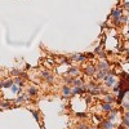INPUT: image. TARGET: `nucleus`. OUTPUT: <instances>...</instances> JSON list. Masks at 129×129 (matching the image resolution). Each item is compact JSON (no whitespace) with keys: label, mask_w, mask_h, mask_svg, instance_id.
<instances>
[{"label":"nucleus","mask_w":129,"mask_h":129,"mask_svg":"<svg viewBox=\"0 0 129 129\" xmlns=\"http://www.w3.org/2000/svg\"><path fill=\"white\" fill-rule=\"evenodd\" d=\"M30 112L34 115V117L36 119V121H40V116H39V112H37V111H35L34 109H30Z\"/></svg>","instance_id":"obj_15"},{"label":"nucleus","mask_w":129,"mask_h":129,"mask_svg":"<svg viewBox=\"0 0 129 129\" xmlns=\"http://www.w3.org/2000/svg\"><path fill=\"white\" fill-rule=\"evenodd\" d=\"M88 129H89V128H88ZM90 129H97V128H90Z\"/></svg>","instance_id":"obj_30"},{"label":"nucleus","mask_w":129,"mask_h":129,"mask_svg":"<svg viewBox=\"0 0 129 129\" xmlns=\"http://www.w3.org/2000/svg\"><path fill=\"white\" fill-rule=\"evenodd\" d=\"M99 57H101V58H106V53H103V52H99Z\"/></svg>","instance_id":"obj_28"},{"label":"nucleus","mask_w":129,"mask_h":129,"mask_svg":"<svg viewBox=\"0 0 129 129\" xmlns=\"http://www.w3.org/2000/svg\"><path fill=\"white\" fill-rule=\"evenodd\" d=\"M76 116H78V117H86V114H84V112H78V114H76Z\"/></svg>","instance_id":"obj_24"},{"label":"nucleus","mask_w":129,"mask_h":129,"mask_svg":"<svg viewBox=\"0 0 129 129\" xmlns=\"http://www.w3.org/2000/svg\"><path fill=\"white\" fill-rule=\"evenodd\" d=\"M110 74V71L109 70H102V71H99L98 74L96 75V79H103L106 75H109Z\"/></svg>","instance_id":"obj_7"},{"label":"nucleus","mask_w":129,"mask_h":129,"mask_svg":"<svg viewBox=\"0 0 129 129\" xmlns=\"http://www.w3.org/2000/svg\"><path fill=\"white\" fill-rule=\"evenodd\" d=\"M85 90V86L81 85V86H75L74 90H71V93H74V94H80V93H83Z\"/></svg>","instance_id":"obj_6"},{"label":"nucleus","mask_w":129,"mask_h":129,"mask_svg":"<svg viewBox=\"0 0 129 129\" xmlns=\"http://www.w3.org/2000/svg\"><path fill=\"white\" fill-rule=\"evenodd\" d=\"M115 101V98L112 96H110V94H107V96H104V102L106 103H112Z\"/></svg>","instance_id":"obj_14"},{"label":"nucleus","mask_w":129,"mask_h":129,"mask_svg":"<svg viewBox=\"0 0 129 129\" xmlns=\"http://www.w3.org/2000/svg\"><path fill=\"white\" fill-rule=\"evenodd\" d=\"M23 101H25V97H23V96H21V97H18V98L16 99V103H22Z\"/></svg>","instance_id":"obj_22"},{"label":"nucleus","mask_w":129,"mask_h":129,"mask_svg":"<svg viewBox=\"0 0 129 129\" xmlns=\"http://www.w3.org/2000/svg\"><path fill=\"white\" fill-rule=\"evenodd\" d=\"M0 88H3V83L1 81H0Z\"/></svg>","instance_id":"obj_29"},{"label":"nucleus","mask_w":129,"mask_h":129,"mask_svg":"<svg viewBox=\"0 0 129 129\" xmlns=\"http://www.w3.org/2000/svg\"><path fill=\"white\" fill-rule=\"evenodd\" d=\"M101 127H102L103 129H114V124L111 123L110 120H104V121H102Z\"/></svg>","instance_id":"obj_4"},{"label":"nucleus","mask_w":129,"mask_h":129,"mask_svg":"<svg viewBox=\"0 0 129 129\" xmlns=\"http://www.w3.org/2000/svg\"><path fill=\"white\" fill-rule=\"evenodd\" d=\"M103 80H104V83H106L107 86H111V85L115 83V78H114L112 75H106V76L103 78Z\"/></svg>","instance_id":"obj_2"},{"label":"nucleus","mask_w":129,"mask_h":129,"mask_svg":"<svg viewBox=\"0 0 129 129\" xmlns=\"http://www.w3.org/2000/svg\"><path fill=\"white\" fill-rule=\"evenodd\" d=\"M102 110L106 111V112H110V111L112 110V106H111V103H106V102H104L102 104Z\"/></svg>","instance_id":"obj_11"},{"label":"nucleus","mask_w":129,"mask_h":129,"mask_svg":"<svg viewBox=\"0 0 129 129\" xmlns=\"http://www.w3.org/2000/svg\"><path fill=\"white\" fill-rule=\"evenodd\" d=\"M36 93H37V89L35 86H30L29 88V96H36Z\"/></svg>","instance_id":"obj_16"},{"label":"nucleus","mask_w":129,"mask_h":129,"mask_svg":"<svg viewBox=\"0 0 129 129\" xmlns=\"http://www.w3.org/2000/svg\"><path fill=\"white\" fill-rule=\"evenodd\" d=\"M128 114H125V116L123 117V125L124 127H129V120H128Z\"/></svg>","instance_id":"obj_19"},{"label":"nucleus","mask_w":129,"mask_h":129,"mask_svg":"<svg viewBox=\"0 0 129 129\" xmlns=\"http://www.w3.org/2000/svg\"><path fill=\"white\" fill-rule=\"evenodd\" d=\"M19 74H21V71H19V70H13V75L19 76Z\"/></svg>","instance_id":"obj_26"},{"label":"nucleus","mask_w":129,"mask_h":129,"mask_svg":"<svg viewBox=\"0 0 129 129\" xmlns=\"http://www.w3.org/2000/svg\"><path fill=\"white\" fill-rule=\"evenodd\" d=\"M13 85V80H6L5 83H3V88H10Z\"/></svg>","instance_id":"obj_17"},{"label":"nucleus","mask_w":129,"mask_h":129,"mask_svg":"<svg viewBox=\"0 0 129 129\" xmlns=\"http://www.w3.org/2000/svg\"><path fill=\"white\" fill-rule=\"evenodd\" d=\"M10 88H12V92H13V93H19V92H21V88H19L17 84H13Z\"/></svg>","instance_id":"obj_18"},{"label":"nucleus","mask_w":129,"mask_h":129,"mask_svg":"<svg viewBox=\"0 0 129 129\" xmlns=\"http://www.w3.org/2000/svg\"><path fill=\"white\" fill-rule=\"evenodd\" d=\"M62 93H63V96H70L71 94V88H70L68 85H65L63 88H62Z\"/></svg>","instance_id":"obj_9"},{"label":"nucleus","mask_w":129,"mask_h":129,"mask_svg":"<svg viewBox=\"0 0 129 129\" xmlns=\"http://www.w3.org/2000/svg\"><path fill=\"white\" fill-rule=\"evenodd\" d=\"M63 80L67 83V84H71V83H72V78H65Z\"/></svg>","instance_id":"obj_25"},{"label":"nucleus","mask_w":129,"mask_h":129,"mask_svg":"<svg viewBox=\"0 0 129 129\" xmlns=\"http://www.w3.org/2000/svg\"><path fill=\"white\" fill-rule=\"evenodd\" d=\"M84 72H85V75L92 76L96 72V67H93V66H85V67H84Z\"/></svg>","instance_id":"obj_3"},{"label":"nucleus","mask_w":129,"mask_h":129,"mask_svg":"<svg viewBox=\"0 0 129 129\" xmlns=\"http://www.w3.org/2000/svg\"><path fill=\"white\" fill-rule=\"evenodd\" d=\"M72 84L75 86H81L83 85V80L81 79H72Z\"/></svg>","instance_id":"obj_13"},{"label":"nucleus","mask_w":129,"mask_h":129,"mask_svg":"<svg viewBox=\"0 0 129 129\" xmlns=\"http://www.w3.org/2000/svg\"><path fill=\"white\" fill-rule=\"evenodd\" d=\"M0 107H3V109H10V106H9V103H8V102H3V103H0Z\"/></svg>","instance_id":"obj_21"},{"label":"nucleus","mask_w":129,"mask_h":129,"mask_svg":"<svg viewBox=\"0 0 129 129\" xmlns=\"http://www.w3.org/2000/svg\"><path fill=\"white\" fill-rule=\"evenodd\" d=\"M78 129H88V125H85V124H79V125H78Z\"/></svg>","instance_id":"obj_23"},{"label":"nucleus","mask_w":129,"mask_h":129,"mask_svg":"<svg viewBox=\"0 0 129 129\" xmlns=\"http://www.w3.org/2000/svg\"><path fill=\"white\" fill-rule=\"evenodd\" d=\"M67 74L68 75H78L79 74V68L78 67H71L67 70Z\"/></svg>","instance_id":"obj_10"},{"label":"nucleus","mask_w":129,"mask_h":129,"mask_svg":"<svg viewBox=\"0 0 129 129\" xmlns=\"http://www.w3.org/2000/svg\"><path fill=\"white\" fill-rule=\"evenodd\" d=\"M107 67H109V63H107L106 61H102L101 63H98V68L99 70H107Z\"/></svg>","instance_id":"obj_12"},{"label":"nucleus","mask_w":129,"mask_h":129,"mask_svg":"<svg viewBox=\"0 0 129 129\" xmlns=\"http://www.w3.org/2000/svg\"><path fill=\"white\" fill-rule=\"evenodd\" d=\"M111 16H112L114 21H119L121 18V16H123V13H121L120 9H114L112 13H111Z\"/></svg>","instance_id":"obj_1"},{"label":"nucleus","mask_w":129,"mask_h":129,"mask_svg":"<svg viewBox=\"0 0 129 129\" xmlns=\"http://www.w3.org/2000/svg\"><path fill=\"white\" fill-rule=\"evenodd\" d=\"M13 83H16V84H18V85H22V78L17 76V78L14 79V81H13Z\"/></svg>","instance_id":"obj_20"},{"label":"nucleus","mask_w":129,"mask_h":129,"mask_svg":"<svg viewBox=\"0 0 129 129\" xmlns=\"http://www.w3.org/2000/svg\"><path fill=\"white\" fill-rule=\"evenodd\" d=\"M41 75H43V78H44L45 80H47L48 83H52V81H53V76H52L50 72H48V71H43V74H41Z\"/></svg>","instance_id":"obj_5"},{"label":"nucleus","mask_w":129,"mask_h":129,"mask_svg":"<svg viewBox=\"0 0 129 129\" xmlns=\"http://www.w3.org/2000/svg\"><path fill=\"white\" fill-rule=\"evenodd\" d=\"M72 60L83 62V61H85V54H74L72 55Z\"/></svg>","instance_id":"obj_8"},{"label":"nucleus","mask_w":129,"mask_h":129,"mask_svg":"<svg viewBox=\"0 0 129 129\" xmlns=\"http://www.w3.org/2000/svg\"><path fill=\"white\" fill-rule=\"evenodd\" d=\"M120 89H121L120 85H115V86H114V92H119Z\"/></svg>","instance_id":"obj_27"}]
</instances>
